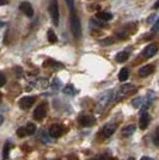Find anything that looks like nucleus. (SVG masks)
<instances>
[{
	"instance_id": "obj_1",
	"label": "nucleus",
	"mask_w": 159,
	"mask_h": 160,
	"mask_svg": "<svg viewBox=\"0 0 159 160\" xmlns=\"http://www.w3.org/2000/svg\"><path fill=\"white\" fill-rule=\"evenodd\" d=\"M114 98H115V91L114 90H108L105 92H103L100 96L98 100H97V109L98 110H103Z\"/></svg>"
},
{
	"instance_id": "obj_2",
	"label": "nucleus",
	"mask_w": 159,
	"mask_h": 160,
	"mask_svg": "<svg viewBox=\"0 0 159 160\" xmlns=\"http://www.w3.org/2000/svg\"><path fill=\"white\" fill-rule=\"evenodd\" d=\"M69 23H71V31L72 35L79 40L81 37V23H80L79 17L77 14H71V18H69Z\"/></svg>"
},
{
	"instance_id": "obj_3",
	"label": "nucleus",
	"mask_w": 159,
	"mask_h": 160,
	"mask_svg": "<svg viewBox=\"0 0 159 160\" xmlns=\"http://www.w3.org/2000/svg\"><path fill=\"white\" fill-rule=\"evenodd\" d=\"M49 14H50V18L52 22L55 27H59L60 23V11H59V4H58V0H52L50 4H49Z\"/></svg>"
},
{
	"instance_id": "obj_4",
	"label": "nucleus",
	"mask_w": 159,
	"mask_h": 160,
	"mask_svg": "<svg viewBox=\"0 0 159 160\" xmlns=\"http://www.w3.org/2000/svg\"><path fill=\"white\" fill-rule=\"evenodd\" d=\"M35 103V97L33 96H25V97H22L18 102V105H19L20 109L23 110H27V109H30V108Z\"/></svg>"
},
{
	"instance_id": "obj_5",
	"label": "nucleus",
	"mask_w": 159,
	"mask_h": 160,
	"mask_svg": "<svg viewBox=\"0 0 159 160\" xmlns=\"http://www.w3.org/2000/svg\"><path fill=\"white\" fill-rule=\"evenodd\" d=\"M46 115H47V109H46V105H44V104H40V105H37L36 109H35V111H33V120H36V121L43 120Z\"/></svg>"
},
{
	"instance_id": "obj_6",
	"label": "nucleus",
	"mask_w": 159,
	"mask_h": 160,
	"mask_svg": "<svg viewBox=\"0 0 159 160\" xmlns=\"http://www.w3.org/2000/svg\"><path fill=\"white\" fill-rule=\"evenodd\" d=\"M19 10L25 14L27 17H33V8L29 1H22L19 5Z\"/></svg>"
},
{
	"instance_id": "obj_7",
	"label": "nucleus",
	"mask_w": 159,
	"mask_h": 160,
	"mask_svg": "<svg viewBox=\"0 0 159 160\" xmlns=\"http://www.w3.org/2000/svg\"><path fill=\"white\" fill-rule=\"evenodd\" d=\"M62 134H64V127L61 124H53L52 127L49 128V135L53 139H58Z\"/></svg>"
},
{
	"instance_id": "obj_8",
	"label": "nucleus",
	"mask_w": 159,
	"mask_h": 160,
	"mask_svg": "<svg viewBox=\"0 0 159 160\" xmlns=\"http://www.w3.org/2000/svg\"><path fill=\"white\" fill-rule=\"evenodd\" d=\"M157 52H158V48H157L156 44H148L142 50V56L146 58V59H151V58H153L157 54Z\"/></svg>"
},
{
	"instance_id": "obj_9",
	"label": "nucleus",
	"mask_w": 159,
	"mask_h": 160,
	"mask_svg": "<svg viewBox=\"0 0 159 160\" xmlns=\"http://www.w3.org/2000/svg\"><path fill=\"white\" fill-rule=\"evenodd\" d=\"M133 88H135V87L133 86L132 84H125V85H122V86L119 88V92L116 93L115 96V98L116 99H119V98H122V97H125L126 94H128L131 91H132Z\"/></svg>"
},
{
	"instance_id": "obj_10",
	"label": "nucleus",
	"mask_w": 159,
	"mask_h": 160,
	"mask_svg": "<svg viewBox=\"0 0 159 160\" xmlns=\"http://www.w3.org/2000/svg\"><path fill=\"white\" fill-rule=\"evenodd\" d=\"M115 130H116V124L115 123H106L102 129V135H103V138L108 139L115 133Z\"/></svg>"
},
{
	"instance_id": "obj_11",
	"label": "nucleus",
	"mask_w": 159,
	"mask_h": 160,
	"mask_svg": "<svg viewBox=\"0 0 159 160\" xmlns=\"http://www.w3.org/2000/svg\"><path fill=\"white\" fill-rule=\"evenodd\" d=\"M79 124L80 126H83V127H91L95 124V118L91 117V116H89V115H83V116H80L79 118Z\"/></svg>"
},
{
	"instance_id": "obj_12",
	"label": "nucleus",
	"mask_w": 159,
	"mask_h": 160,
	"mask_svg": "<svg viewBox=\"0 0 159 160\" xmlns=\"http://www.w3.org/2000/svg\"><path fill=\"white\" fill-rule=\"evenodd\" d=\"M148 124H150V116H148V113L146 112V111H142L141 116H140V120H139L140 129H141V130H145L146 128L148 127Z\"/></svg>"
},
{
	"instance_id": "obj_13",
	"label": "nucleus",
	"mask_w": 159,
	"mask_h": 160,
	"mask_svg": "<svg viewBox=\"0 0 159 160\" xmlns=\"http://www.w3.org/2000/svg\"><path fill=\"white\" fill-rule=\"evenodd\" d=\"M153 71H154V66L153 65H145V66H142L139 69V75L141 78H146L150 74H152Z\"/></svg>"
},
{
	"instance_id": "obj_14",
	"label": "nucleus",
	"mask_w": 159,
	"mask_h": 160,
	"mask_svg": "<svg viewBox=\"0 0 159 160\" xmlns=\"http://www.w3.org/2000/svg\"><path fill=\"white\" fill-rule=\"evenodd\" d=\"M135 130H136V127L134 124H128V126H126V127L122 129L121 134H122L123 138H129L131 135H133V134L135 133Z\"/></svg>"
},
{
	"instance_id": "obj_15",
	"label": "nucleus",
	"mask_w": 159,
	"mask_h": 160,
	"mask_svg": "<svg viewBox=\"0 0 159 160\" xmlns=\"http://www.w3.org/2000/svg\"><path fill=\"white\" fill-rule=\"evenodd\" d=\"M128 59H129V53L126 52V50L120 52V53H117L116 56H115V60H116V62H119V63H123V62H126Z\"/></svg>"
},
{
	"instance_id": "obj_16",
	"label": "nucleus",
	"mask_w": 159,
	"mask_h": 160,
	"mask_svg": "<svg viewBox=\"0 0 159 160\" xmlns=\"http://www.w3.org/2000/svg\"><path fill=\"white\" fill-rule=\"evenodd\" d=\"M97 17H98L100 20H105V22H108V20L113 19L114 16H113V13H110V12L102 11V12H98V13H97Z\"/></svg>"
},
{
	"instance_id": "obj_17",
	"label": "nucleus",
	"mask_w": 159,
	"mask_h": 160,
	"mask_svg": "<svg viewBox=\"0 0 159 160\" xmlns=\"http://www.w3.org/2000/svg\"><path fill=\"white\" fill-rule=\"evenodd\" d=\"M128 77H129V71H128V68H122L119 73V80L121 82H123V81L128 80Z\"/></svg>"
},
{
	"instance_id": "obj_18",
	"label": "nucleus",
	"mask_w": 159,
	"mask_h": 160,
	"mask_svg": "<svg viewBox=\"0 0 159 160\" xmlns=\"http://www.w3.org/2000/svg\"><path fill=\"white\" fill-rule=\"evenodd\" d=\"M64 93L67 94V96H74V94H77V90L74 88V86L73 85H71V84H68V85H66V86L64 87Z\"/></svg>"
},
{
	"instance_id": "obj_19",
	"label": "nucleus",
	"mask_w": 159,
	"mask_h": 160,
	"mask_svg": "<svg viewBox=\"0 0 159 160\" xmlns=\"http://www.w3.org/2000/svg\"><path fill=\"white\" fill-rule=\"evenodd\" d=\"M47 38L49 41V43H56L58 42V36H56V33L54 32L52 29H49L47 31Z\"/></svg>"
},
{
	"instance_id": "obj_20",
	"label": "nucleus",
	"mask_w": 159,
	"mask_h": 160,
	"mask_svg": "<svg viewBox=\"0 0 159 160\" xmlns=\"http://www.w3.org/2000/svg\"><path fill=\"white\" fill-rule=\"evenodd\" d=\"M25 129H27L28 135H33V134L36 133V126H35L33 123H28Z\"/></svg>"
},
{
	"instance_id": "obj_21",
	"label": "nucleus",
	"mask_w": 159,
	"mask_h": 160,
	"mask_svg": "<svg viewBox=\"0 0 159 160\" xmlns=\"http://www.w3.org/2000/svg\"><path fill=\"white\" fill-rule=\"evenodd\" d=\"M11 142L10 141H7L6 143H5V146H4V152H3V157H4V159H6L7 157H8V153H10V148H11Z\"/></svg>"
},
{
	"instance_id": "obj_22",
	"label": "nucleus",
	"mask_w": 159,
	"mask_h": 160,
	"mask_svg": "<svg viewBox=\"0 0 159 160\" xmlns=\"http://www.w3.org/2000/svg\"><path fill=\"white\" fill-rule=\"evenodd\" d=\"M142 103H144V98H142V97H138V98L133 99V102H132V104L134 108H140L142 105Z\"/></svg>"
},
{
	"instance_id": "obj_23",
	"label": "nucleus",
	"mask_w": 159,
	"mask_h": 160,
	"mask_svg": "<svg viewBox=\"0 0 159 160\" xmlns=\"http://www.w3.org/2000/svg\"><path fill=\"white\" fill-rule=\"evenodd\" d=\"M17 135L19 136V138H24V136H27V129L25 127H20L18 128V130H17Z\"/></svg>"
},
{
	"instance_id": "obj_24",
	"label": "nucleus",
	"mask_w": 159,
	"mask_h": 160,
	"mask_svg": "<svg viewBox=\"0 0 159 160\" xmlns=\"http://www.w3.org/2000/svg\"><path fill=\"white\" fill-rule=\"evenodd\" d=\"M66 4L68 8H69V11L73 12L74 11V0H66Z\"/></svg>"
},
{
	"instance_id": "obj_25",
	"label": "nucleus",
	"mask_w": 159,
	"mask_h": 160,
	"mask_svg": "<svg viewBox=\"0 0 159 160\" xmlns=\"http://www.w3.org/2000/svg\"><path fill=\"white\" fill-rule=\"evenodd\" d=\"M153 142H154V145H156V146H159V127L157 128V132H156V135H154Z\"/></svg>"
},
{
	"instance_id": "obj_26",
	"label": "nucleus",
	"mask_w": 159,
	"mask_h": 160,
	"mask_svg": "<svg viewBox=\"0 0 159 160\" xmlns=\"http://www.w3.org/2000/svg\"><path fill=\"white\" fill-rule=\"evenodd\" d=\"M159 30V18L157 20H156V23H154V25L152 27V32L156 33L157 31Z\"/></svg>"
},
{
	"instance_id": "obj_27",
	"label": "nucleus",
	"mask_w": 159,
	"mask_h": 160,
	"mask_svg": "<svg viewBox=\"0 0 159 160\" xmlns=\"http://www.w3.org/2000/svg\"><path fill=\"white\" fill-rule=\"evenodd\" d=\"M6 84V78L3 73H0V87H3Z\"/></svg>"
},
{
	"instance_id": "obj_28",
	"label": "nucleus",
	"mask_w": 159,
	"mask_h": 160,
	"mask_svg": "<svg viewBox=\"0 0 159 160\" xmlns=\"http://www.w3.org/2000/svg\"><path fill=\"white\" fill-rule=\"evenodd\" d=\"M60 86V81L58 78H55V79L53 80V88H58V87Z\"/></svg>"
},
{
	"instance_id": "obj_29",
	"label": "nucleus",
	"mask_w": 159,
	"mask_h": 160,
	"mask_svg": "<svg viewBox=\"0 0 159 160\" xmlns=\"http://www.w3.org/2000/svg\"><path fill=\"white\" fill-rule=\"evenodd\" d=\"M153 8H154V10H158V8H159V0H157V1L154 2V5H153Z\"/></svg>"
},
{
	"instance_id": "obj_30",
	"label": "nucleus",
	"mask_w": 159,
	"mask_h": 160,
	"mask_svg": "<svg viewBox=\"0 0 159 160\" xmlns=\"http://www.w3.org/2000/svg\"><path fill=\"white\" fill-rule=\"evenodd\" d=\"M7 2H8V0H0V6H3V5H6Z\"/></svg>"
},
{
	"instance_id": "obj_31",
	"label": "nucleus",
	"mask_w": 159,
	"mask_h": 160,
	"mask_svg": "<svg viewBox=\"0 0 159 160\" xmlns=\"http://www.w3.org/2000/svg\"><path fill=\"white\" fill-rule=\"evenodd\" d=\"M140 160H154V159H152V158H150V157H142V158H141V159Z\"/></svg>"
},
{
	"instance_id": "obj_32",
	"label": "nucleus",
	"mask_w": 159,
	"mask_h": 160,
	"mask_svg": "<svg viewBox=\"0 0 159 160\" xmlns=\"http://www.w3.org/2000/svg\"><path fill=\"white\" fill-rule=\"evenodd\" d=\"M3 122H4V117H3V116H1V115H0V126H1V124H3Z\"/></svg>"
},
{
	"instance_id": "obj_33",
	"label": "nucleus",
	"mask_w": 159,
	"mask_h": 160,
	"mask_svg": "<svg viewBox=\"0 0 159 160\" xmlns=\"http://www.w3.org/2000/svg\"><path fill=\"white\" fill-rule=\"evenodd\" d=\"M4 25H5V23H4V22H0V29L4 27Z\"/></svg>"
},
{
	"instance_id": "obj_34",
	"label": "nucleus",
	"mask_w": 159,
	"mask_h": 160,
	"mask_svg": "<svg viewBox=\"0 0 159 160\" xmlns=\"http://www.w3.org/2000/svg\"><path fill=\"white\" fill-rule=\"evenodd\" d=\"M128 160H135V158H133V157H131V158H128Z\"/></svg>"
},
{
	"instance_id": "obj_35",
	"label": "nucleus",
	"mask_w": 159,
	"mask_h": 160,
	"mask_svg": "<svg viewBox=\"0 0 159 160\" xmlns=\"http://www.w3.org/2000/svg\"><path fill=\"white\" fill-rule=\"evenodd\" d=\"M1 99H3V94H1V92H0V102H1Z\"/></svg>"
}]
</instances>
